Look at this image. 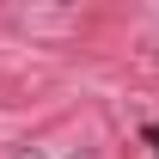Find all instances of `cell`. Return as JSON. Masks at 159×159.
Returning a JSON list of instances; mask_svg holds the SVG:
<instances>
[{"label": "cell", "mask_w": 159, "mask_h": 159, "mask_svg": "<svg viewBox=\"0 0 159 159\" xmlns=\"http://www.w3.org/2000/svg\"><path fill=\"white\" fill-rule=\"evenodd\" d=\"M147 141H153V147H159V122H153V129H147Z\"/></svg>", "instance_id": "1"}]
</instances>
